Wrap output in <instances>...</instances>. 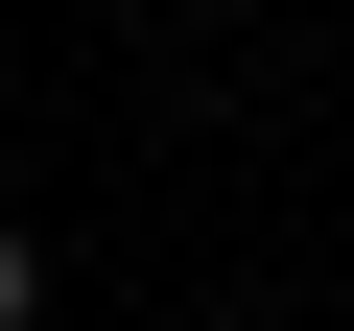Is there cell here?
<instances>
[{"label":"cell","instance_id":"6da1fadb","mask_svg":"<svg viewBox=\"0 0 354 331\" xmlns=\"http://www.w3.org/2000/svg\"><path fill=\"white\" fill-rule=\"evenodd\" d=\"M24 307H48V237H0V331H24Z\"/></svg>","mask_w":354,"mask_h":331}]
</instances>
